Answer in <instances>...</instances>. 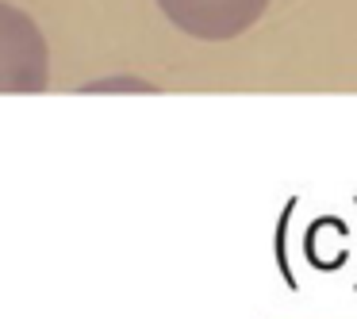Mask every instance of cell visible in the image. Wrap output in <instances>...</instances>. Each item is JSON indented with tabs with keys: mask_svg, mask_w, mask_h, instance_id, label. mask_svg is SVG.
I'll list each match as a JSON object with an SVG mask.
<instances>
[{
	"mask_svg": "<svg viewBox=\"0 0 357 319\" xmlns=\"http://www.w3.org/2000/svg\"><path fill=\"white\" fill-rule=\"evenodd\" d=\"M177 31L204 43H227L257 24L269 8V0H158Z\"/></svg>",
	"mask_w": 357,
	"mask_h": 319,
	"instance_id": "7a4b0ae2",
	"label": "cell"
},
{
	"mask_svg": "<svg viewBox=\"0 0 357 319\" xmlns=\"http://www.w3.org/2000/svg\"><path fill=\"white\" fill-rule=\"evenodd\" d=\"M47 85L50 54L39 24L0 0V93H43Z\"/></svg>",
	"mask_w": 357,
	"mask_h": 319,
	"instance_id": "6da1fadb",
	"label": "cell"
}]
</instances>
